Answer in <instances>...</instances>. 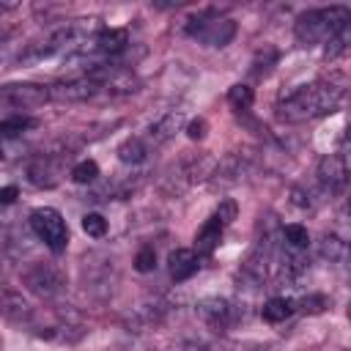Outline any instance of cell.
I'll list each match as a JSON object with an SVG mask.
<instances>
[{
  "instance_id": "8992f818",
  "label": "cell",
  "mask_w": 351,
  "mask_h": 351,
  "mask_svg": "<svg viewBox=\"0 0 351 351\" xmlns=\"http://www.w3.org/2000/svg\"><path fill=\"white\" fill-rule=\"evenodd\" d=\"M25 285L38 296H52L63 288V271L52 263H36L25 271Z\"/></svg>"
},
{
  "instance_id": "7a4b0ae2",
  "label": "cell",
  "mask_w": 351,
  "mask_h": 351,
  "mask_svg": "<svg viewBox=\"0 0 351 351\" xmlns=\"http://www.w3.org/2000/svg\"><path fill=\"white\" fill-rule=\"evenodd\" d=\"M30 228L49 247V252H55V255L66 252V247H69V225H66V219H63V214L58 208H52V206L33 208L30 211Z\"/></svg>"
},
{
  "instance_id": "5bb4252c",
  "label": "cell",
  "mask_w": 351,
  "mask_h": 351,
  "mask_svg": "<svg viewBox=\"0 0 351 351\" xmlns=\"http://www.w3.org/2000/svg\"><path fill=\"white\" fill-rule=\"evenodd\" d=\"M222 230H225V225L211 214V217L203 222V228L197 230V236H195V252H197V255H211V252L217 250L219 239H222Z\"/></svg>"
},
{
  "instance_id": "4316f807",
  "label": "cell",
  "mask_w": 351,
  "mask_h": 351,
  "mask_svg": "<svg viewBox=\"0 0 351 351\" xmlns=\"http://www.w3.org/2000/svg\"><path fill=\"white\" fill-rule=\"evenodd\" d=\"M299 307H302L304 313H310V315H318V313H324V310L329 307V302H326L324 293H307V296L299 302Z\"/></svg>"
},
{
  "instance_id": "cb8c5ba5",
  "label": "cell",
  "mask_w": 351,
  "mask_h": 351,
  "mask_svg": "<svg viewBox=\"0 0 351 351\" xmlns=\"http://www.w3.org/2000/svg\"><path fill=\"white\" fill-rule=\"evenodd\" d=\"M71 178H74L77 184H93V181L99 178V165H96L93 159H82V162H77V165L71 167Z\"/></svg>"
},
{
  "instance_id": "ba28073f",
  "label": "cell",
  "mask_w": 351,
  "mask_h": 351,
  "mask_svg": "<svg viewBox=\"0 0 351 351\" xmlns=\"http://www.w3.org/2000/svg\"><path fill=\"white\" fill-rule=\"evenodd\" d=\"M315 176H318V181H321L324 189L337 192L348 181V165H346V159L340 154H326V156H321Z\"/></svg>"
},
{
  "instance_id": "2e32d148",
  "label": "cell",
  "mask_w": 351,
  "mask_h": 351,
  "mask_svg": "<svg viewBox=\"0 0 351 351\" xmlns=\"http://www.w3.org/2000/svg\"><path fill=\"white\" fill-rule=\"evenodd\" d=\"M241 173H244V162H241V156L239 154H228V156H222L219 162H217V170H214V176H211V181L214 184H236L239 178H241Z\"/></svg>"
},
{
  "instance_id": "d6a6232c",
  "label": "cell",
  "mask_w": 351,
  "mask_h": 351,
  "mask_svg": "<svg viewBox=\"0 0 351 351\" xmlns=\"http://www.w3.org/2000/svg\"><path fill=\"white\" fill-rule=\"evenodd\" d=\"M346 208H348V214H351V195H348V203H346Z\"/></svg>"
},
{
  "instance_id": "d4e9b609",
  "label": "cell",
  "mask_w": 351,
  "mask_h": 351,
  "mask_svg": "<svg viewBox=\"0 0 351 351\" xmlns=\"http://www.w3.org/2000/svg\"><path fill=\"white\" fill-rule=\"evenodd\" d=\"M82 230H85L88 236H93V239L107 236V219H104V214H99V211L82 214Z\"/></svg>"
},
{
  "instance_id": "9a60e30c",
  "label": "cell",
  "mask_w": 351,
  "mask_h": 351,
  "mask_svg": "<svg viewBox=\"0 0 351 351\" xmlns=\"http://www.w3.org/2000/svg\"><path fill=\"white\" fill-rule=\"evenodd\" d=\"M214 170H217V159H211L208 154H197V156H186L184 159V176H186L189 184L211 178Z\"/></svg>"
},
{
  "instance_id": "836d02e7",
  "label": "cell",
  "mask_w": 351,
  "mask_h": 351,
  "mask_svg": "<svg viewBox=\"0 0 351 351\" xmlns=\"http://www.w3.org/2000/svg\"><path fill=\"white\" fill-rule=\"evenodd\" d=\"M348 318H351V304H348Z\"/></svg>"
},
{
  "instance_id": "f546056e",
  "label": "cell",
  "mask_w": 351,
  "mask_h": 351,
  "mask_svg": "<svg viewBox=\"0 0 351 351\" xmlns=\"http://www.w3.org/2000/svg\"><path fill=\"white\" fill-rule=\"evenodd\" d=\"M206 134H208V121L206 118H192L186 123V137L189 140H203Z\"/></svg>"
},
{
  "instance_id": "83f0119b",
  "label": "cell",
  "mask_w": 351,
  "mask_h": 351,
  "mask_svg": "<svg viewBox=\"0 0 351 351\" xmlns=\"http://www.w3.org/2000/svg\"><path fill=\"white\" fill-rule=\"evenodd\" d=\"M277 58H280V52H277L274 47H269L266 58H263V52H258V55H255V60H252V71H255V74H266V71L277 63Z\"/></svg>"
},
{
  "instance_id": "e0dca14e",
  "label": "cell",
  "mask_w": 351,
  "mask_h": 351,
  "mask_svg": "<svg viewBox=\"0 0 351 351\" xmlns=\"http://www.w3.org/2000/svg\"><path fill=\"white\" fill-rule=\"evenodd\" d=\"M293 310H296L293 299H288V296H271V299L261 307V315H263V321H269V324H282L285 318L293 315Z\"/></svg>"
},
{
  "instance_id": "484cf974",
  "label": "cell",
  "mask_w": 351,
  "mask_h": 351,
  "mask_svg": "<svg viewBox=\"0 0 351 351\" xmlns=\"http://www.w3.org/2000/svg\"><path fill=\"white\" fill-rule=\"evenodd\" d=\"M134 269H137L140 274H148V271L156 269V250H154L151 244H145V247L137 250V255H134Z\"/></svg>"
},
{
  "instance_id": "277c9868",
  "label": "cell",
  "mask_w": 351,
  "mask_h": 351,
  "mask_svg": "<svg viewBox=\"0 0 351 351\" xmlns=\"http://www.w3.org/2000/svg\"><path fill=\"white\" fill-rule=\"evenodd\" d=\"M49 85H38V82H8L0 90V101L8 110H36L44 101H49Z\"/></svg>"
},
{
  "instance_id": "6da1fadb",
  "label": "cell",
  "mask_w": 351,
  "mask_h": 351,
  "mask_svg": "<svg viewBox=\"0 0 351 351\" xmlns=\"http://www.w3.org/2000/svg\"><path fill=\"white\" fill-rule=\"evenodd\" d=\"M343 85L321 80V82H310L296 88L293 93L282 96L277 104V118L282 123H304V121H315L321 115H329L340 99H343Z\"/></svg>"
},
{
  "instance_id": "3957f363",
  "label": "cell",
  "mask_w": 351,
  "mask_h": 351,
  "mask_svg": "<svg viewBox=\"0 0 351 351\" xmlns=\"http://www.w3.org/2000/svg\"><path fill=\"white\" fill-rule=\"evenodd\" d=\"M186 36L197 38L206 47H228L236 36V22L233 19H208V16H192L186 22Z\"/></svg>"
},
{
  "instance_id": "7c38bea8",
  "label": "cell",
  "mask_w": 351,
  "mask_h": 351,
  "mask_svg": "<svg viewBox=\"0 0 351 351\" xmlns=\"http://www.w3.org/2000/svg\"><path fill=\"white\" fill-rule=\"evenodd\" d=\"M195 313H197L200 321H206L208 326H217V329H219V326H228L233 307L228 304V299L206 296V299H200V302L195 304Z\"/></svg>"
},
{
  "instance_id": "5b68a950",
  "label": "cell",
  "mask_w": 351,
  "mask_h": 351,
  "mask_svg": "<svg viewBox=\"0 0 351 351\" xmlns=\"http://www.w3.org/2000/svg\"><path fill=\"white\" fill-rule=\"evenodd\" d=\"M101 85L93 77H71V80H58L55 85H49V96L55 101H88Z\"/></svg>"
},
{
  "instance_id": "9c48e42d",
  "label": "cell",
  "mask_w": 351,
  "mask_h": 351,
  "mask_svg": "<svg viewBox=\"0 0 351 351\" xmlns=\"http://www.w3.org/2000/svg\"><path fill=\"white\" fill-rule=\"evenodd\" d=\"M200 269V255L189 247H178L167 255V271L173 282H186L192 274H197Z\"/></svg>"
},
{
  "instance_id": "e575fe53",
  "label": "cell",
  "mask_w": 351,
  "mask_h": 351,
  "mask_svg": "<svg viewBox=\"0 0 351 351\" xmlns=\"http://www.w3.org/2000/svg\"><path fill=\"white\" fill-rule=\"evenodd\" d=\"M348 140H351V129H348Z\"/></svg>"
},
{
  "instance_id": "44dd1931",
  "label": "cell",
  "mask_w": 351,
  "mask_h": 351,
  "mask_svg": "<svg viewBox=\"0 0 351 351\" xmlns=\"http://www.w3.org/2000/svg\"><path fill=\"white\" fill-rule=\"evenodd\" d=\"M33 126H36V121L27 115H8V118H3L0 132H3V140H11V137H19L25 129H33Z\"/></svg>"
},
{
  "instance_id": "d6986e66",
  "label": "cell",
  "mask_w": 351,
  "mask_h": 351,
  "mask_svg": "<svg viewBox=\"0 0 351 351\" xmlns=\"http://www.w3.org/2000/svg\"><path fill=\"white\" fill-rule=\"evenodd\" d=\"M145 156H148V145H145L140 137H126V140L118 145V159H121L123 165H140Z\"/></svg>"
},
{
  "instance_id": "30bf717a",
  "label": "cell",
  "mask_w": 351,
  "mask_h": 351,
  "mask_svg": "<svg viewBox=\"0 0 351 351\" xmlns=\"http://www.w3.org/2000/svg\"><path fill=\"white\" fill-rule=\"evenodd\" d=\"M27 181L33 186H55L60 181V162L47 154L33 156L27 165Z\"/></svg>"
},
{
  "instance_id": "603a6c76",
  "label": "cell",
  "mask_w": 351,
  "mask_h": 351,
  "mask_svg": "<svg viewBox=\"0 0 351 351\" xmlns=\"http://www.w3.org/2000/svg\"><path fill=\"white\" fill-rule=\"evenodd\" d=\"M3 313L8 321H16V318L27 315V302L14 291H3Z\"/></svg>"
},
{
  "instance_id": "7402d4cb",
  "label": "cell",
  "mask_w": 351,
  "mask_h": 351,
  "mask_svg": "<svg viewBox=\"0 0 351 351\" xmlns=\"http://www.w3.org/2000/svg\"><path fill=\"white\" fill-rule=\"evenodd\" d=\"M282 239H285V244L291 247V250H307V244H310V233H307V228L304 225H299V222H291V225H285L282 228Z\"/></svg>"
},
{
  "instance_id": "4dcf8cb0",
  "label": "cell",
  "mask_w": 351,
  "mask_h": 351,
  "mask_svg": "<svg viewBox=\"0 0 351 351\" xmlns=\"http://www.w3.org/2000/svg\"><path fill=\"white\" fill-rule=\"evenodd\" d=\"M291 203H293V206H299V208H310V206H313L310 195H307L304 189H299V186H293V189H291Z\"/></svg>"
},
{
  "instance_id": "1f68e13d",
  "label": "cell",
  "mask_w": 351,
  "mask_h": 351,
  "mask_svg": "<svg viewBox=\"0 0 351 351\" xmlns=\"http://www.w3.org/2000/svg\"><path fill=\"white\" fill-rule=\"evenodd\" d=\"M16 195H19V189H16L14 184H8V186L0 189V203H3V206H11V203L16 200Z\"/></svg>"
},
{
  "instance_id": "4fadbf2b",
  "label": "cell",
  "mask_w": 351,
  "mask_h": 351,
  "mask_svg": "<svg viewBox=\"0 0 351 351\" xmlns=\"http://www.w3.org/2000/svg\"><path fill=\"white\" fill-rule=\"evenodd\" d=\"M129 44V30L126 27H101L93 38H90V49L101 52V55H118L123 52Z\"/></svg>"
},
{
  "instance_id": "ac0fdd59",
  "label": "cell",
  "mask_w": 351,
  "mask_h": 351,
  "mask_svg": "<svg viewBox=\"0 0 351 351\" xmlns=\"http://www.w3.org/2000/svg\"><path fill=\"white\" fill-rule=\"evenodd\" d=\"M318 255L332 263H343V261H351V247L337 236H324L318 241Z\"/></svg>"
},
{
  "instance_id": "f1b7e54d",
  "label": "cell",
  "mask_w": 351,
  "mask_h": 351,
  "mask_svg": "<svg viewBox=\"0 0 351 351\" xmlns=\"http://www.w3.org/2000/svg\"><path fill=\"white\" fill-rule=\"evenodd\" d=\"M236 214H239V206H236V200H230V197L219 200V206H217V211H214V217H217L222 225H230V222L236 219Z\"/></svg>"
},
{
  "instance_id": "52a82bcc",
  "label": "cell",
  "mask_w": 351,
  "mask_h": 351,
  "mask_svg": "<svg viewBox=\"0 0 351 351\" xmlns=\"http://www.w3.org/2000/svg\"><path fill=\"white\" fill-rule=\"evenodd\" d=\"M293 33H296V38L302 44H318V41H329L332 38V27L326 25L321 8H313V11L299 14V19L293 25Z\"/></svg>"
},
{
  "instance_id": "8fae6325",
  "label": "cell",
  "mask_w": 351,
  "mask_h": 351,
  "mask_svg": "<svg viewBox=\"0 0 351 351\" xmlns=\"http://www.w3.org/2000/svg\"><path fill=\"white\" fill-rule=\"evenodd\" d=\"M181 129H184V112H181V110H170V112L159 115V118L148 126V140H151L154 145H165V143H170Z\"/></svg>"
},
{
  "instance_id": "ffe728a7",
  "label": "cell",
  "mask_w": 351,
  "mask_h": 351,
  "mask_svg": "<svg viewBox=\"0 0 351 351\" xmlns=\"http://www.w3.org/2000/svg\"><path fill=\"white\" fill-rule=\"evenodd\" d=\"M252 101H255V93H252V88L250 85H244V82H236V85H230L228 88V104L233 107V110H250L252 107Z\"/></svg>"
}]
</instances>
